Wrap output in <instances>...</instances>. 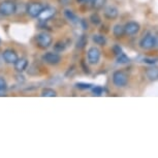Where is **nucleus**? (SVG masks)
<instances>
[{
	"label": "nucleus",
	"mask_w": 158,
	"mask_h": 158,
	"mask_svg": "<svg viewBox=\"0 0 158 158\" xmlns=\"http://www.w3.org/2000/svg\"><path fill=\"white\" fill-rule=\"evenodd\" d=\"M53 43V37L52 35L48 32L44 31V32H40V33L37 34L36 36V44L40 49H48L51 44Z\"/></svg>",
	"instance_id": "nucleus-1"
},
{
	"label": "nucleus",
	"mask_w": 158,
	"mask_h": 158,
	"mask_svg": "<svg viewBox=\"0 0 158 158\" xmlns=\"http://www.w3.org/2000/svg\"><path fill=\"white\" fill-rule=\"evenodd\" d=\"M17 11V4L11 0H4L0 3V14L2 16L8 17Z\"/></svg>",
	"instance_id": "nucleus-2"
},
{
	"label": "nucleus",
	"mask_w": 158,
	"mask_h": 158,
	"mask_svg": "<svg viewBox=\"0 0 158 158\" xmlns=\"http://www.w3.org/2000/svg\"><path fill=\"white\" fill-rule=\"evenodd\" d=\"M113 83L116 87L122 88L125 87L128 83V77L127 74L122 70H117L113 73Z\"/></svg>",
	"instance_id": "nucleus-3"
},
{
	"label": "nucleus",
	"mask_w": 158,
	"mask_h": 158,
	"mask_svg": "<svg viewBox=\"0 0 158 158\" xmlns=\"http://www.w3.org/2000/svg\"><path fill=\"white\" fill-rule=\"evenodd\" d=\"M44 6L40 2H31L26 7V11L31 18H38Z\"/></svg>",
	"instance_id": "nucleus-4"
},
{
	"label": "nucleus",
	"mask_w": 158,
	"mask_h": 158,
	"mask_svg": "<svg viewBox=\"0 0 158 158\" xmlns=\"http://www.w3.org/2000/svg\"><path fill=\"white\" fill-rule=\"evenodd\" d=\"M156 36H154L151 33H148L139 40V47L144 50H150L156 46Z\"/></svg>",
	"instance_id": "nucleus-5"
},
{
	"label": "nucleus",
	"mask_w": 158,
	"mask_h": 158,
	"mask_svg": "<svg viewBox=\"0 0 158 158\" xmlns=\"http://www.w3.org/2000/svg\"><path fill=\"white\" fill-rule=\"evenodd\" d=\"M44 62H46L47 64L50 65H57L60 63L61 61V56L58 54L57 52H48L46 54L43 55L41 57Z\"/></svg>",
	"instance_id": "nucleus-6"
},
{
	"label": "nucleus",
	"mask_w": 158,
	"mask_h": 158,
	"mask_svg": "<svg viewBox=\"0 0 158 158\" xmlns=\"http://www.w3.org/2000/svg\"><path fill=\"white\" fill-rule=\"evenodd\" d=\"M87 58L90 64H97L100 60V50L96 47H91L87 52Z\"/></svg>",
	"instance_id": "nucleus-7"
},
{
	"label": "nucleus",
	"mask_w": 158,
	"mask_h": 158,
	"mask_svg": "<svg viewBox=\"0 0 158 158\" xmlns=\"http://www.w3.org/2000/svg\"><path fill=\"white\" fill-rule=\"evenodd\" d=\"M2 58L3 60L8 64H14L15 62L18 60V54L16 53V51H14L13 49H6L3 51L2 53Z\"/></svg>",
	"instance_id": "nucleus-8"
},
{
	"label": "nucleus",
	"mask_w": 158,
	"mask_h": 158,
	"mask_svg": "<svg viewBox=\"0 0 158 158\" xmlns=\"http://www.w3.org/2000/svg\"><path fill=\"white\" fill-rule=\"evenodd\" d=\"M139 29H141L139 24L135 22V21L128 22V23L125 24V26H124L125 34H127V35H135L139 31Z\"/></svg>",
	"instance_id": "nucleus-9"
},
{
	"label": "nucleus",
	"mask_w": 158,
	"mask_h": 158,
	"mask_svg": "<svg viewBox=\"0 0 158 158\" xmlns=\"http://www.w3.org/2000/svg\"><path fill=\"white\" fill-rule=\"evenodd\" d=\"M118 15H119L118 8L116 6H113V5H110V6L106 7L104 13H103L104 18L108 20H115L116 18L118 17Z\"/></svg>",
	"instance_id": "nucleus-10"
},
{
	"label": "nucleus",
	"mask_w": 158,
	"mask_h": 158,
	"mask_svg": "<svg viewBox=\"0 0 158 158\" xmlns=\"http://www.w3.org/2000/svg\"><path fill=\"white\" fill-rule=\"evenodd\" d=\"M29 62L26 58H18V60L15 62V69H16L18 73H23L27 69Z\"/></svg>",
	"instance_id": "nucleus-11"
},
{
	"label": "nucleus",
	"mask_w": 158,
	"mask_h": 158,
	"mask_svg": "<svg viewBox=\"0 0 158 158\" xmlns=\"http://www.w3.org/2000/svg\"><path fill=\"white\" fill-rule=\"evenodd\" d=\"M55 15V8H53V7H44L43 11L40 13V21H43V22H46V21L48 20H50L51 18H52L53 16Z\"/></svg>",
	"instance_id": "nucleus-12"
},
{
	"label": "nucleus",
	"mask_w": 158,
	"mask_h": 158,
	"mask_svg": "<svg viewBox=\"0 0 158 158\" xmlns=\"http://www.w3.org/2000/svg\"><path fill=\"white\" fill-rule=\"evenodd\" d=\"M146 76L151 81H155L158 79V68L157 67H150L146 70Z\"/></svg>",
	"instance_id": "nucleus-13"
},
{
	"label": "nucleus",
	"mask_w": 158,
	"mask_h": 158,
	"mask_svg": "<svg viewBox=\"0 0 158 158\" xmlns=\"http://www.w3.org/2000/svg\"><path fill=\"white\" fill-rule=\"evenodd\" d=\"M113 34H114V36H116L117 38L122 37L125 34L124 26L120 25V24H117V25H115L114 28H113Z\"/></svg>",
	"instance_id": "nucleus-14"
},
{
	"label": "nucleus",
	"mask_w": 158,
	"mask_h": 158,
	"mask_svg": "<svg viewBox=\"0 0 158 158\" xmlns=\"http://www.w3.org/2000/svg\"><path fill=\"white\" fill-rule=\"evenodd\" d=\"M64 16L68 21H70L71 23H79V19H77V17L69 10H64Z\"/></svg>",
	"instance_id": "nucleus-15"
},
{
	"label": "nucleus",
	"mask_w": 158,
	"mask_h": 158,
	"mask_svg": "<svg viewBox=\"0 0 158 158\" xmlns=\"http://www.w3.org/2000/svg\"><path fill=\"white\" fill-rule=\"evenodd\" d=\"M92 40H93L94 43L96 44H98V46H104L106 43V37L101 34H94L93 36H92Z\"/></svg>",
	"instance_id": "nucleus-16"
},
{
	"label": "nucleus",
	"mask_w": 158,
	"mask_h": 158,
	"mask_svg": "<svg viewBox=\"0 0 158 158\" xmlns=\"http://www.w3.org/2000/svg\"><path fill=\"white\" fill-rule=\"evenodd\" d=\"M88 43V37H87V35H85V34H83L81 37L77 40V49H80V50H82V49H84V48L86 47V44H87Z\"/></svg>",
	"instance_id": "nucleus-17"
},
{
	"label": "nucleus",
	"mask_w": 158,
	"mask_h": 158,
	"mask_svg": "<svg viewBox=\"0 0 158 158\" xmlns=\"http://www.w3.org/2000/svg\"><path fill=\"white\" fill-rule=\"evenodd\" d=\"M40 95L43 97H55L56 95V91L55 90H53V89H51V88H46V89H44L43 91H41V93Z\"/></svg>",
	"instance_id": "nucleus-18"
},
{
	"label": "nucleus",
	"mask_w": 158,
	"mask_h": 158,
	"mask_svg": "<svg viewBox=\"0 0 158 158\" xmlns=\"http://www.w3.org/2000/svg\"><path fill=\"white\" fill-rule=\"evenodd\" d=\"M90 22L93 24V25H95V26L99 25V24L101 23V19H100L99 15L96 14V13L92 14L91 16H90Z\"/></svg>",
	"instance_id": "nucleus-19"
},
{
	"label": "nucleus",
	"mask_w": 158,
	"mask_h": 158,
	"mask_svg": "<svg viewBox=\"0 0 158 158\" xmlns=\"http://www.w3.org/2000/svg\"><path fill=\"white\" fill-rule=\"evenodd\" d=\"M106 0H92V5L95 10H100L104 6Z\"/></svg>",
	"instance_id": "nucleus-20"
},
{
	"label": "nucleus",
	"mask_w": 158,
	"mask_h": 158,
	"mask_svg": "<svg viewBox=\"0 0 158 158\" xmlns=\"http://www.w3.org/2000/svg\"><path fill=\"white\" fill-rule=\"evenodd\" d=\"M117 62H118V63H120V64H126V63L129 62V58H128L127 56L125 55L123 52H122L120 55L117 56Z\"/></svg>",
	"instance_id": "nucleus-21"
},
{
	"label": "nucleus",
	"mask_w": 158,
	"mask_h": 158,
	"mask_svg": "<svg viewBox=\"0 0 158 158\" xmlns=\"http://www.w3.org/2000/svg\"><path fill=\"white\" fill-rule=\"evenodd\" d=\"M65 48H66V44L61 40L54 44V50H55V52H57V53H60V52H62V51H64Z\"/></svg>",
	"instance_id": "nucleus-22"
},
{
	"label": "nucleus",
	"mask_w": 158,
	"mask_h": 158,
	"mask_svg": "<svg viewBox=\"0 0 158 158\" xmlns=\"http://www.w3.org/2000/svg\"><path fill=\"white\" fill-rule=\"evenodd\" d=\"M76 86H77V88L82 89V90H86V89H91L92 87H93V85L89 84V83H82V82L77 83Z\"/></svg>",
	"instance_id": "nucleus-23"
},
{
	"label": "nucleus",
	"mask_w": 158,
	"mask_h": 158,
	"mask_svg": "<svg viewBox=\"0 0 158 158\" xmlns=\"http://www.w3.org/2000/svg\"><path fill=\"white\" fill-rule=\"evenodd\" d=\"M92 92H93L94 95H96V96H100L101 94H102L103 92V88L100 87V86H95V87H92Z\"/></svg>",
	"instance_id": "nucleus-24"
},
{
	"label": "nucleus",
	"mask_w": 158,
	"mask_h": 158,
	"mask_svg": "<svg viewBox=\"0 0 158 158\" xmlns=\"http://www.w3.org/2000/svg\"><path fill=\"white\" fill-rule=\"evenodd\" d=\"M7 89V84L4 77H0V92H4Z\"/></svg>",
	"instance_id": "nucleus-25"
},
{
	"label": "nucleus",
	"mask_w": 158,
	"mask_h": 158,
	"mask_svg": "<svg viewBox=\"0 0 158 158\" xmlns=\"http://www.w3.org/2000/svg\"><path fill=\"white\" fill-rule=\"evenodd\" d=\"M113 52H114V54H115L116 56L120 55L121 53H122V49H121V47L119 46V44H115V46L113 47Z\"/></svg>",
	"instance_id": "nucleus-26"
},
{
	"label": "nucleus",
	"mask_w": 158,
	"mask_h": 158,
	"mask_svg": "<svg viewBox=\"0 0 158 158\" xmlns=\"http://www.w3.org/2000/svg\"><path fill=\"white\" fill-rule=\"evenodd\" d=\"M81 25H82V27H83V29H88V23H87V21H86L85 19H83V20H81Z\"/></svg>",
	"instance_id": "nucleus-27"
},
{
	"label": "nucleus",
	"mask_w": 158,
	"mask_h": 158,
	"mask_svg": "<svg viewBox=\"0 0 158 158\" xmlns=\"http://www.w3.org/2000/svg\"><path fill=\"white\" fill-rule=\"evenodd\" d=\"M69 1H70V0H60V2L62 4H67Z\"/></svg>",
	"instance_id": "nucleus-28"
},
{
	"label": "nucleus",
	"mask_w": 158,
	"mask_h": 158,
	"mask_svg": "<svg viewBox=\"0 0 158 158\" xmlns=\"http://www.w3.org/2000/svg\"><path fill=\"white\" fill-rule=\"evenodd\" d=\"M80 1H84V2H87V1H90V0H80Z\"/></svg>",
	"instance_id": "nucleus-29"
},
{
	"label": "nucleus",
	"mask_w": 158,
	"mask_h": 158,
	"mask_svg": "<svg viewBox=\"0 0 158 158\" xmlns=\"http://www.w3.org/2000/svg\"><path fill=\"white\" fill-rule=\"evenodd\" d=\"M0 44H1V40H0Z\"/></svg>",
	"instance_id": "nucleus-30"
}]
</instances>
